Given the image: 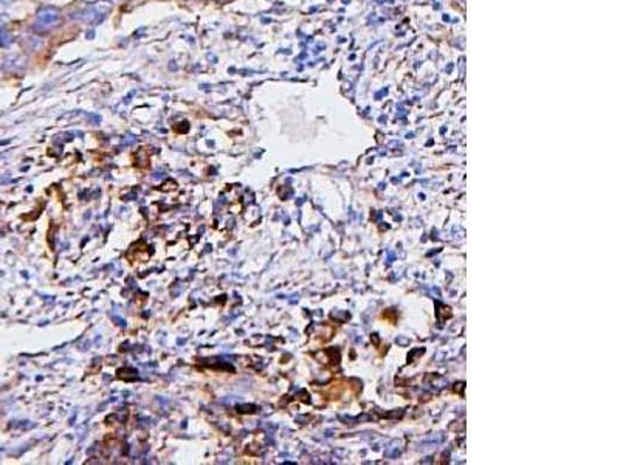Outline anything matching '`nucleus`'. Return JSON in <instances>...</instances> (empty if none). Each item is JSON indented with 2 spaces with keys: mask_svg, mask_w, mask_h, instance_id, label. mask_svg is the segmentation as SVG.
I'll return each instance as SVG.
<instances>
[{
  "mask_svg": "<svg viewBox=\"0 0 620 465\" xmlns=\"http://www.w3.org/2000/svg\"><path fill=\"white\" fill-rule=\"evenodd\" d=\"M110 8H112V3L107 2V0H105V2H98V3H93L87 8L81 9V11L73 13L71 19L81 20V22H87L90 25H98L105 19V16L109 14Z\"/></svg>",
  "mask_w": 620,
  "mask_h": 465,
  "instance_id": "f257e3e1",
  "label": "nucleus"
},
{
  "mask_svg": "<svg viewBox=\"0 0 620 465\" xmlns=\"http://www.w3.org/2000/svg\"><path fill=\"white\" fill-rule=\"evenodd\" d=\"M61 24V13L55 6H44L36 14V30L48 31Z\"/></svg>",
  "mask_w": 620,
  "mask_h": 465,
  "instance_id": "f03ea898",
  "label": "nucleus"
},
{
  "mask_svg": "<svg viewBox=\"0 0 620 465\" xmlns=\"http://www.w3.org/2000/svg\"><path fill=\"white\" fill-rule=\"evenodd\" d=\"M27 67V59L20 55H9L3 61V70L6 71H24Z\"/></svg>",
  "mask_w": 620,
  "mask_h": 465,
  "instance_id": "7ed1b4c3",
  "label": "nucleus"
},
{
  "mask_svg": "<svg viewBox=\"0 0 620 465\" xmlns=\"http://www.w3.org/2000/svg\"><path fill=\"white\" fill-rule=\"evenodd\" d=\"M11 42H13L11 33H9L6 28L0 27V45H2V47H9V45H11Z\"/></svg>",
  "mask_w": 620,
  "mask_h": 465,
  "instance_id": "20e7f679",
  "label": "nucleus"
},
{
  "mask_svg": "<svg viewBox=\"0 0 620 465\" xmlns=\"http://www.w3.org/2000/svg\"><path fill=\"white\" fill-rule=\"evenodd\" d=\"M11 3H13V0H0V9L6 8L8 5H11Z\"/></svg>",
  "mask_w": 620,
  "mask_h": 465,
  "instance_id": "39448f33",
  "label": "nucleus"
},
{
  "mask_svg": "<svg viewBox=\"0 0 620 465\" xmlns=\"http://www.w3.org/2000/svg\"><path fill=\"white\" fill-rule=\"evenodd\" d=\"M107 2H110V3H113V2H118V0H107Z\"/></svg>",
  "mask_w": 620,
  "mask_h": 465,
  "instance_id": "423d86ee",
  "label": "nucleus"
}]
</instances>
